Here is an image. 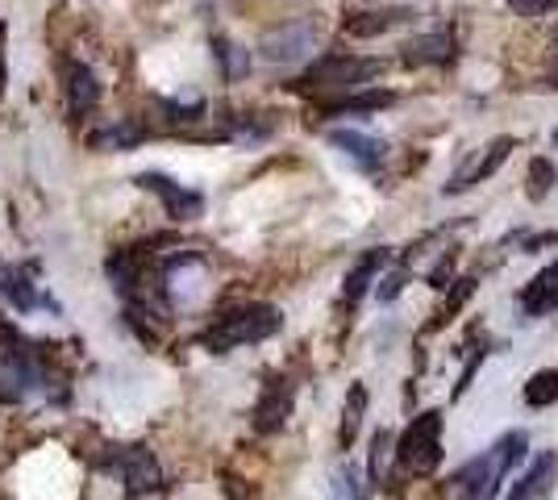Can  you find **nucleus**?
Returning <instances> with one entry per match:
<instances>
[{
  "label": "nucleus",
  "mask_w": 558,
  "mask_h": 500,
  "mask_svg": "<svg viewBox=\"0 0 558 500\" xmlns=\"http://www.w3.org/2000/svg\"><path fill=\"white\" fill-rule=\"evenodd\" d=\"M525 451H530V434L525 429H512L505 438H496L488 451H480L466 467L454 472V479H450L454 500H492L500 492L505 476L525 459Z\"/></svg>",
  "instance_id": "f257e3e1"
},
{
  "label": "nucleus",
  "mask_w": 558,
  "mask_h": 500,
  "mask_svg": "<svg viewBox=\"0 0 558 500\" xmlns=\"http://www.w3.org/2000/svg\"><path fill=\"white\" fill-rule=\"evenodd\" d=\"M283 317H279L276 305H238V309L221 313L209 330L201 333V346L213 351V355H226L233 346H251V342H267L271 333H279Z\"/></svg>",
  "instance_id": "f03ea898"
},
{
  "label": "nucleus",
  "mask_w": 558,
  "mask_h": 500,
  "mask_svg": "<svg viewBox=\"0 0 558 500\" xmlns=\"http://www.w3.org/2000/svg\"><path fill=\"white\" fill-rule=\"evenodd\" d=\"M384 72L379 59H354V54H322L308 72L292 84L301 93H359L367 80Z\"/></svg>",
  "instance_id": "7ed1b4c3"
},
{
  "label": "nucleus",
  "mask_w": 558,
  "mask_h": 500,
  "mask_svg": "<svg viewBox=\"0 0 558 500\" xmlns=\"http://www.w3.org/2000/svg\"><path fill=\"white\" fill-rule=\"evenodd\" d=\"M396 463H400V472H413V476L438 472V463H442V413L438 408H425L409 422L400 447H396Z\"/></svg>",
  "instance_id": "20e7f679"
},
{
  "label": "nucleus",
  "mask_w": 558,
  "mask_h": 500,
  "mask_svg": "<svg viewBox=\"0 0 558 500\" xmlns=\"http://www.w3.org/2000/svg\"><path fill=\"white\" fill-rule=\"evenodd\" d=\"M100 472L121 479V488L130 497H150L163 488V472H159V459L146 451V447H109L100 454Z\"/></svg>",
  "instance_id": "39448f33"
},
{
  "label": "nucleus",
  "mask_w": 558,
  "mask_h": 500,
  "mask_svg": "<svg viewBox=\"0 0 558 500\" xmlns=\"http://www.w3.org/2000/svg\"><path fill=\"white\" fill-rule=\"evenodd\" d=\"M512 146H517V138L500 134V138H492L488 146L471 150L463 163L454 167V175H450L446 192H450V196H459V192H466V188H475V184H484V180H492V175H496V171L505 167V159H509Z\"/></svg>",
  "instance_id": "423d86ee"
},
{
  "label": "nucleus",
  "mask_w": 558,
  "mask_h": 500,
  "mask_svg": "<svg viewBox=\"0 0 558 500\" xmlns=\"http://www.w3.org/2000/svg\"><path fill=\"white\" fill-rule=\"evenodd\" d=\"M134 184H138L142 192H155V196L163 200L167 217H175V221H192V217L205 214V196L184 188L180 180H171V175H163V171H142Z\"/></svg>",
  "instance_id": "0eeeda50"
},
{
  "label": "nucleus",
  "mask_w": 558,
  "mask_h": 500,
  "mask_svg": "<svg viewBox=\"0 0 558 500\" xmlns=\"http://www.w3.org/2000/svg\"><path fill=\"white\" fill-rule=\"evenodd\" d=\"M317 47V25L313 22H288L279 29H267L263 38V59L267 63H301L308 50Z\"/></svg>",
  "instance_id": "6e6552de"
},
{
  "label": "nucleus",
  "mask_w": 558,
  "mask_h": 500,
  "mask_svg": "<svg viewBox=\"0 0 558 500\" xmlns=\"http://www.w3.org/2000/svg\"><path fill=\"white\" fill-rule=\"evenodd\" d=\"M329 146L333 150H342L350 163L359 167L363 175H375L379 167H384V159H388V146L379 143L375 134H367V130H354V125H338V130H329Z\"/></svg>",
  "instance_id": "1a4fd4ad"
},
{
  "label": "nucleus",
  "mask_w": 558,
  "mask_h": 500,
  "mask_svg": "<svg viewBox=\"0 0 558 500\" xmlns=\"http://www.w3.org/2000/svg\"><path fill=\"white\" fill-rule=\"evenodd\" d=\"M292 401H296V388L283 380V376H271L263 383V397L255 405V429L258 434H276L283 429V422L292 417Z\"/></svg>",
  "instance_id": "9d476101"
},
{
  "label": "nucleus",
  "mask_w": 558,
  "mask_h": 500,
  "mask_svg": "<svg viewBox=\"0 0 558 500\" xmlns=\"http://www.w3.org/2000/svg\"><path fill=\"white\" fill-rule=\"evenodd\" d=\"M392 263V251L388 246H372V251H363L359 259H354V267L347 271V284H342V301L347 305H359L367 292H372V284H379V271Z\"/></svg>",
  "instance_id": "9b49d317"
},
{
  "label": "nucleus",
  "mask_w": 558,
  "mask_h": 500,
  "mask_svg": "<svg viewBox=\"0 0 558 500\" xmlns=\"http://www.w3.org/2000/svg\"><path fill=\"white\" fill-rule=\"evenodd\" d=\"M0 296L13 305V309L22 313H34V309H50L54 313V301L38 292V284H29V271L22 267H9V263H0Z\"/></svg>",
  "instance_id": "f8f14e48"
},
{
  "label": "nucleus",
  "mask_w": 558,
  "mask_h": 500,
  "mask_svg": "<svg viewBox=\"0 0 558 500\" xmlns=\"http://www.w3.org/2000/svg\"><path fill=\"white\" fill-rule=\"evenodd\" d=\"M450 59H454V38L450 34H417L400 47L404 68H442Z\"/></svg>",
  "instance_id": "ddd939ff"
},
{
  "label": "nucleus",
  "mask_w": 558,
  "mask_h": 500,
  "mask_svg": "<svg viewBox=\"0 0 558 500\" xmlns=\"http://www.w3.org/2000/svg\"><path fill=\"white\" fill-rule=\"evenodd\" d=\"M558 479V454H537L525 467V476L512 484V492L505 500H550Z\"/></svg>",
  "instance_id": "4468645a"
},
{
  "label": "nucleus",
  "mask_w": 558,
  "mask_h": 500,
  "mask_svg": "<svg viewBox=\"0 0 558 500\" xmlns=\"http://www.w3.org/2000/svg\"><path fill=\"white\" fill-rule=\"evenodd\" d=\"M404 22H413V9H359V13L342 17V34H350V38H379V34H388V29Z\"/></svg>",
  "instance_id": "2eb2a0df"
},
{
  "label": "nucleus",
  "mask_w": 558,
  "mask_h": 500,
  "mask_svg": "<svg viewBox=\"0 0 558 500\" xmlns=\"http://www.w3.org/2000/svg\"><path fill=\"white\" fill-rule=\"evenodd\" d=\"M63 80H68V105L75 118H84L88 109H93L96 100H100V80L88 63H80V59H71L68 68H63Z\"/></svg>",
  "instance_id": "dca6fc26"
},
{
  "label": "nucleus",
  "mask_w": 558,
  "mask_h": 500,
  "mask_svg": "<svg viewBox=\"0 0 558 500\" xmlns=\"http://www.w3.org/2000/svg\"><path fill=\"white\" fill-rule=\"evenodd\" d=\"M521 309L530 317H546V313L558 309V259L550 267H542L534 280L521 292Z\"/></svg>",
  "instance_id": "f3484780"
},
{
  "label": "nucleus",
  "mask_w": 558,
  "mask_h": 500,
  "mask_svg": "<svg viewBox=\"0 0 558 500\" xmlns=\"http://www.w3.org/2000/svg\"><path fill=\"white\" fill-rule=\"evenodd\" d=\"M138 143H146V125L134 118L117 121V125H105V130L93 134L96 150H130V146H138Z\"/></svg>",
  "instance_id": "a211bd4d"
},
{
  "label": "nucleus",
  "mask_w": 558,
  "mask_h": 500,
  "mask_svg": "<svg viewBox=\"0 0 558 500\" xmlns=\"http://www.w3.org/2000/svg\"><path fill=\"white\" fill-rule=\"evenodd\" d=\"M363 413H367V388H363V383H350L347 405H342V426H338V442H342V451L354 447L359 426H363Z\"/></svg>",
  "instance_id": "6ab92c4d"
},
{
  "label": "nucleus",
  "mask_w": 558,
  "mask_h": 500,
  "mask_svg": "<svg viewBox=\"0 0 558 500\" xmlns=\"http://www.w3.org/2000/svg\"><path fill=\"white\" fill-rule=\"evenodd\" d=\"M525 405L530 408L558 405V367H546V371L530 376V383H525Z\"/></svg>",
  "instance_id": "aec40b11"
},
{
  "label": "nucleus",
  "mask_w": 558,
  "mask_h": 500,
  "mask_svg": "<svg viewBox=\"0 0 558 500\" xmlns=\"http://www.w3.org/2000/svg\"><path fill=\"white\" fill-rule=\"evenodd\" d=\"M213 50H217V59H221L226 80H242V75L251 72V54L242 47H233L230 38H213Z\"/></svg>",
  "instance_id": "412c9836"
},
{
  "label": "nucleus",
  "mask_w": 558,
  "mask_h": 500,
  "mask_svg": "<svg viewBox=\"0 0 558 500\" xmlns=\"http://www.w3.org/2000/svg\"><path fill=\"white\" fill-rule=\"evenodd\" d=\"M392 100H396L392 93H359V96L338 100V105H329V113H367V109H384V105H392Z\"/></svg>",
  "instance_id": "4be33fe9"
},
{
  "label": "nucleus",
  "mask_w": 558,
  "mask_h": 500,
  "mask_svg": "<svg viewBox=\"0 0 558 500\" xmlns=\"http://www.w3.org/2000/svg\"><path fill=\"white\" fill-rule=\"evenodd\" d=\"M329 492H333V500H363V484H359V472L354 467H338L333 472V484H329Z\"/></svg>",
  "instance_id": "5701e85b"
},
{
  "label": "nucleus",
  "mask_w": 558,
  "mask_h": 500,
  "mask_svg": "<svg viewBox=\"0 0 558 500\" xmlns=\"http://www.w3.org/2000/svg\"><path fill=\"white\" fill-rule=\"evenodd\" d=\"M550 188H555V163L550 159H534L530 163V200H542Z\"/></svg>",
  "instance_id": "b1692460"
},
{
  "label": "nucleus",
  "mask_w": 558,
  "mask_h": 500,
  "mask_svg": "<svg viewBox=\"0 0 558 500\" xmlns=\"http://www.w3.org/2000/svg\"><path fill=\"white\" fill-rule=\"evenodd\" d=\"M159 109L167 113V121H171V125H187V121L205 118V100H192V105H180V100H163Z\"/></svg>",
  "instance_id": "393cba45"
},
{
  "label": "nucleus",
  "mask_w": 558,
  "mask_h": 500,
  "mask_svg": "<svg viewBox=\"0 0 558 500\" xmlns=\"http://www.w3.org/2000/svg\"><path fill=\"white\" fill-rule=\"evenodd\" d=\"M388 451H392V434H388V429H379V434L372 438V467H367V472H372V484H379V479H384Z\"/></svg>",
  "instance_id": "a878e982"
},
{
  "label": "nucleus",
  "mask_w": 558,
  "mask_h": 500,
  "mask_svg": "<svg viewBox=\"0 0 558 500\" xmlns=\"http://www.w3.org/2000/svg\"><path fill=\"white\" fill-rule=\"evenodd\" d=\"M517 17H546V13H558V0H505Z\"/></svg>",
  "instance_id": "bb28decb"
},
{
  "label": "nucleus",
  "mask_w": 558,
  "mask_h": 500,
  "mask_svg": "<svg viewBox=\"0 0 558 500\" xmlns=\"http://www.w3.org/2000/svg\"><path fill=\"white\" fill-rule=\"evenodd\" d=\"M471 292H475V280H459V284H454V292H450V301H446V321H450V317H454V309H459V305H463L466 296H471Z\"/></svg>",
  "instance_id": "cd10ccee"
},
{
  "label": "nucleus",
  "mask_w": 558,
  "mask_h": 500,
  "mask_svg": "<svg viewBox=\"0 0 558 500\" xmlns=\"http://www.w3.org/2000/svg\"><path fill=\"white\" fill-rule=\"evenodd\" d=\"M450 276H454V255H446V259L429 271V288H438V292H442V288H450Z\"/></svg>",
  "instance_id": "c85d7f7f"
},
{
  "label": "nucleus",
  "mask_w": 558,
  "mask_h": 500,
  "mask_svg": "<svg viewBox=\"0 0 558 500\" xmlns=\"http://www.w3.org/2000/svg\"><path fill=\"white\" fill-rule=\"evenodd\" d=\"M404 280H409V271H404V267L392 271V276L384 280V288H379V301H396V296H400V288H404Z\"/></svg>",
  "instance_id": "c756f323"
},
{
  "label": "nucleus",
  "mask_w": 558,
  "mask_h": 500,
  "mask_svg": "<svg viewBox=\"0 0 558 500\" xmlns=\"http://www.w3.org/2000/svg\"><path fill=\"white\" fill-rule=\"evenodd\" d=\"M226 497H230V500H255V497H251V488H246L242 479H233V476H226Z\"/></svg>",
  "instance_id": "7c9ffc66"
},
{
  "label": "nucleus",
  "mask_w": 558,
  "mask_h": 500,
  "mask_svg": "<svg viewBox=\"0 0 558 500\" xmlns=\"http://www.w3.org/2000/svg\"><path fill=\"white\" fill-rule=\"evenodd\" d=\"M4 38H9V25L0 22V93H4Z\"/></svg>",
  "instance_id": "2f4dec72"
}]
</instances>
